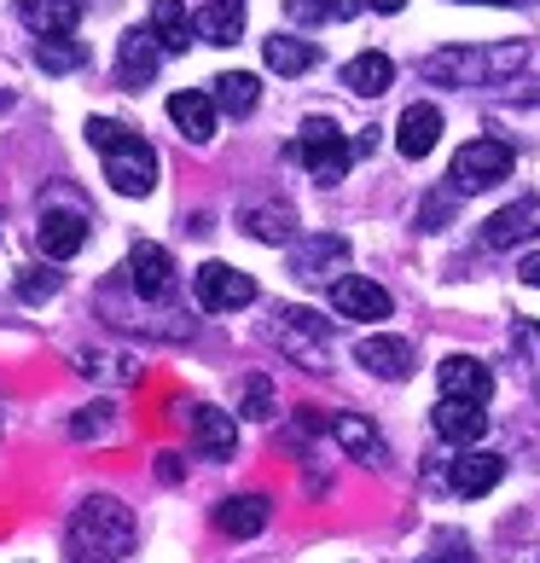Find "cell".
Listing matches in <instances>:
<instances>
[{
	"mask_svg": "<svg viewBox=\"0 0 540 563\" xmlns=\"http://www.w3.org/2000/svg\"><path fill=\"white\" fill-rule=\"evenodd\" d=\"M129 285H134V297H140V302H175L180 267H175V256H169L163 244L134 239V250H129Z\"/></svg>",
	"mask_w": 540,
	"mask_h": 563,
	"instance_id": "cell-7",
	"label": "cell"
},
{
	"mask_svg": "<svg viewBox=\"0 0 540 563\" xmlns=\"http://www.w3.org/2000/svg\"><path fill=\"white\" fill-rule=\"evenodd\" d=\"M157 35L163 53H186L198 35V12H186V0H152V24H145Z\"/></svg>",
	"mask_w": 540,
	"mask_h": 563,
	"instance_id": "cell-21",
	"label": "cell"
},
{
	"mask_svg": "<svg viewBox=\"0 0 540 563\" xmlns=\"http://www.w3.org/2000/svg\"><path fill=\"white\" fill-rule=\"evenodd\" d=\"M35 65L53 70V76H65V70H81V65H88V47H81V41H70V35H41Z\"/></svg>",
	"mask_w": 540,
	"mask_h": 563,
	"instance_id": "cell-30",
	"label": "cell"
},
{
	"mask_svg": "<svg viewBox=\"0 0 540 563\" xmlns=\"http://www.w3.org/2000/svg\"><path fill=\"white\" fill-rule=\"evenodd\" d=\"M430 430L442 435L448 448H476V442H483V430H488V412H483V401L442 395V401H436V412H430Z\"/></svg>",
	"mask_w": 540,
	"mask_h": 563,
	"instance_id": "cell-11",
	"label": "cell"
},
{
	"mask_svg": "<svg viewBox=\"0 0 540 563\" xmlns=\"http://www.w3.org/2000/svg\"><path fill=\"white\" fill-rule=\"evenodd\" d=\"M511 163H517L511 145H506V140H494V134H483V140L460 145V157H453L448 180H453V192H488V186L511 180Z\"/></svg>",
	"mask_w": 540,
	"mask_h": 563,
	"instance_id": "cell-6",
	"label": "cell"
},
{
	"mask_svg": "<svg viewBox=\"0 0 540 563\" xmlns=\"http://www.w3.org/2000/svg\"><path fill=\"white\" fill-rule=\"evenodd\" d=\"M210 88H216V106H221L227 117H251L256 99H262V81H256L251 70H227V76L210 81Z\"/></svg>",
	"mask_w": 540,
	"mask_h": 563,
	"instance_id": "cell-28",
	"label": "cell"
},
{
	"mask_svg": "<svg viewBox=\"0 0 540 563\" xmlns=\"http://www.w3.org/2000/svg\"><path fill=\"white\" fill-rule=\"evenodd\" d=\"M389 81H396V58H389V53H355L343 65V88L361 93V99L389 93Z\"/></svg>",
	"mask_w": 540,
	"mask_h": 563,
	"instance_id": "cell-25",
	"label": "cell"
},
{
	"mask_svg": "<svg viewBox=\"0 0 540 563\" xmlns=\"http://www.w3.org/2000/svg\"><path fill=\"white\" fill-rule=\"evenodd\" d=\"M274 343H279L285 361H297L302 372H331V338H326V320L315 308H279Z\"/></svg>",
	"mask_w": 540,
	"mask_h": 563,
	"instance_id": "cell-5",
	"label": "cell"
},
{
	"mask_svg": "<svg viewBox=\"0 0 540 563\" xmlns=\"http://www.w3.org/2000/svg\"><path fill=\"white\" fill-rule=\"evenodd\" d=\"M262 58H267V70H279V76H308L320 65V47H315V41H302V35H274L262 47Z\"/></svg>",
	"mask_w": 540,
	"mask_h": 563,
	"instance_id": "cell-27",
	"label": "cell"
},
{
	"mask_svg": "<svg viewBox=\"0 0 540 563\" xmlns=\"http://www.w3.org/2000/svg\"><path fill=\"white\" fill-rule=\"evenodd\" d=\"M535 233H540V198H517L511 210L488 216L483 244H488V250H511V244H524V239H535Z\"/></svg>",
	"mask_w": 540,
	"mask_h": 563,
	"instance_id": "cell-19",
	"label": "cell"
},
{
	"mask_svg": "<svg viewBox=\"0 0 540 563\" xmlns=\"http://www.w3.org/2000/svg\"><path fill=\"white\" fill-rule=\"evenodd\" d=\"M448 216H453V203H448V198H430V203H425V227H430V233H436V227H442Z\"/></svg>",
	"mask_w": 540,
	"mask_h": 563,
	"instance_id": "cell-36",
	"label": "cell"
},
{
	"mask_svg": "<svg viewBox=\"0 0 540 563\" xmlns=\"http://www.w3.org/2000/svg\"><path fill=\"white\" fill-rule=\"evenodd\" d=\"M53 290H58L53 267H24V279H18V297H24V302H47Z\"/></svg>",
	"mask_w": 540,
	"mask_h": 563,
	"instance_id": "cell-33",
	"label": "cell"
},
{
	"mask_svg": "<svg viewBox=\"0 0 540 563\" xmlns=\"http://www.w3.org/2000/svg\"><path fill=\"white\" fill-rule=\"evenodd\" d=\"M285 12L297 18V24H326V18H355L361 12V0H285Z\"/></svg>",
	"mask_w": 540,
	"mask_h": 563,
	"instance_id": "cell-31",
	"label": "cell"
},
{
	"mask_svg": "<svg viewBox=\"0 0 540 563\" xmlns=\"http://www.w3.org/2000/svg\"><path fill=\"white\" fill-rule=\"evenodd\" d=\"M267 511H274V499L267 494H239V499H221L216 506V529L233 534V540H251L267 529Z\"/></svg>",
	"mask_w": 540,
	"mask_h": 563,
	"instance_id": "cell-23",
	"label": "cell"
},
{
	"mask_svg": "<svg viewBox=\"0 0 540 563\" xmlns=\"http://www.w3.org/2000/svg\"><path fill=\"white\" fill-rule=\"evenodd\" d=\"M239 412H244V419H256V424L274 419V384H267L262 372H256V378H244V407Z\"/></svg>",
	"mask_w": 540,
	"mask_h": 563,
	"instance_id": "cell-32",
	"label": "cell"
},
{
	"mask_svg": "<svg viewBox=\"0 0 540 563\" xmlns=\"http://www.w3.org/2000/svg\"><path fill=\"white\" fill-rule=\"evenodd\" d=\"M186 419V435H192V448L198 459H233L239 453V424H233V412H221L210 401H192L180 412Z\"/></svg>",
	"mask_w": 540,
	"mask_h": 563,
	"instance_id": "cell-10",
	"label": "cell"
},
{
	"mask_svg": "<svg viewBox=\"0 0 540 563\" xmlns=\"http://www.w3.org/2000/svg\"><path fill=\"white\" fill-rule=\"evenodd\" d=\"M65 552H70V563H122L134 552V511L111 494H88L70 511Z\"/></svg>",
	"mask_w": 540,
	"mask_h": 563,
	"instance_id": "cell-1",
	"label": "cell"
},
{
	"mask_svg": "<svg viewBox=\"0 0 540 563\" xmlns=\"http://www.w3.org/2000/svg\"><path fill=\"white\" fill-rule=\"evenodd\" d=\"M88 145L106 157V180L117 186L122 198H145L157 186V152L134 129H122V122H111V117H93L88 122Z\"/></svg>",
	"mask_w": 540,
	"mask_h": 563,
	"instance_id": "cell-3",
	"label": "cell"
},
{
	"mask_svg": "<svg viewBox=\"0 0 540 563\" xmlns=\"http://www.w3.org/2000/svg\"><path fill=\"white\" fill-rule=\"evenodd\" d=\"M517 274H524V285H540V250H535V256H524V267H517Z\"/></svg>",
	"mask_w": 540,
	"mask_h": 563,
	"instance_id": "cell-38",
	"label": "cell"
},
{
	"mask_svg": "<svg viewBox=\"0 0 540 563\" xmlns=\"http://www.w3.org/2000/svg\"><path fill=\"white\" fill-rule=\"evenodd\" d=\"M436 140H442V111L436 106H407L401 122H396V152L419 163V157L436 152Z\"/></svg>",
	"mask_w": 540,
	"mask_h": 563,
	"instance_id": "cell-20",
	"label": "cell"
},
{
	"mask_svg": "<svg viewBox=\"0 0 540 563\" xmlns=\"http://www.w3.org/2000/svg\"><path fill=\"white\" fill-rule=\"evenodd\" d=\"M290 157H297L320 186H338V180L349 175V163H355V140H349L331 117H308L302 134H297V145H290Z\"/></svg>",
	"mask_w": 540,
	"mask_h": 563,
	"instance_id": "cell-4",
	"label": "cell"
},
{
	"mask_svg": "<svg viewBox=\"0 0 540 563\" xmlns=\"http://www.w3.org/2000/svg\"><path fill=\"white\" fill-rule=\"evenodd\" d=\"M192 290H198V308H210V314H233V308L256 302V279L227 267V262H203L192 274Z\"/></svg>",
	"mask_w": 540,
	"mask_h": 563,
	"instance_id": "cell-8",
	"label": "cell"
},
{
	"mask_svg": "<svg viewBox=\"0 0 540 563\" xmlns=\"http://www.w3.org/2000/svg\"><path fill=\"white\" fill-rule=\"evenodd\" d=\"M524 338H529V343L540 349V320H524Z\"/></svg>",
	"mask_w": 540,
	"mask_h": 563,
	"instance_id": "cell-40",
	"label": "cell"
},
{
	"mask_svg": "<svg viewBox=\"0 0 540 563\" xmlns=\"http://www.w3.org/2000/svg\"><path fill=\"white\" fill-rule=\"evenodd\" d=\"M88 0H18V18L35 30V35H76Z\"/></svg>",
	"mask_w": 540,
	"mask_h": 563,
	"instance_id": "cell-22",
	"label": "cell"
},
{
	"mask_svg": "<svg viewBox=\"0 0 540 563\" xmlns=\"http://www.w3.org/2000/svg\"><path fill=\"white\" fill-rule=\"evenodd\" d=\"M500 476H506V459L500 453L460 448V459H453V471H448V488L465 494V499H483L488 488H500Z\"/></svg>",
	"mask_w": 540,
	"mask_h": 563,
	"instance_id": "cell-13",
	"label": "cell"
},
{
	"mask_svg": "<svg viewBox=\"0 0 540 563\" xmlns=\"http://www.w3.org/2000/svg\"><path fill=\"white\" fill-rule=\"evenodd\" d=\"M343 262H349V239H338V233H308L290 244V274L302 285H338Z\"/></svg>",
	"mask_w": 540,
	"mask_h": 563,
	"instance_id": "cell-9",
	"label": "cell"
},
{
	"mask_svg": "<svg viewBox=\"0 0 540 563\" xmlns=\"http://www.w3.org/2000/svg\"><path fill=\"white\" fill-rule=\"evenodd\" d=\"M157 65H163V47H157V35L152 30H129L117 41V81L122 88H145V81L157 76Z\"/></svg>",
	"mask_w": 540,
	"mask_h": 563,
	"instance_id": "cell-16",
	"label": "cell"
},
{
	"mask_svg": "<svg viewBox=\"0 0 540 563\" xmlns=\"http://www.w3.org/2000/svg\"><path fill=\"white\" fill-rule=\"evenodd\" d=\"M366 7H372V12H401L407 0H366Z\"/></svg>",
	"mask_w": 540,
	"mask_h": 563,
	"instance_id": "cell-39",
	"label": "cell"
},
{
	"mask_svg": "<svg viewBox=\"0 0 540 563\" xmlns=\"http://www.w3.org/2000/svg\"><path fill=\"white\" fill-rule=\"evenodd\" d=\"M378 134H384V129H361V140H355V157H372V152H378Z\"/></svg>",
	"mask_w": 540,
	"mask_h": 563,
	"instance_id": "cell-37",
	"label": "cell"
},
{
	"mask_svg": "<svg viewBox=\"0 0 540 563\" xmlns=\"http://www.w3.org/2000/svg\"><path fill=\"white\" fill-rule=\"evenodd\" d=\"M244 35V0H210V7L198 12V41H210V47H233Z\"/></svg>",
	"mask_w": 540,
	"mask_h": 563,
	"instance_id": "cell-26",
	"label": "cell"
},
{
	"mask_svg": "<svg viewBox=\"0 0 540 563\" xmlns=\"http://www.w3.org/2000/svg\"><path fill=\"white\" fill-rule=\"evenodd\" d=\"M88 233H93V221L81 216V210H41V227H35V244L47 250L53 262H70L81 244H88Z\"/></svg>",
	"mask_w": 540,
	"mask_h": 563,
	"instance_id": "cell-12",
	"label": "cell"
},
{
	"mask_svg": "<svg viewBox=\"0 0 540 563\" xmlns=\"http://www.w3.org/2000/svg\"><path fill=\"white\" fill-rule=\"evenodd\" d=\"M529 65V41H506V47H436L419 76L436 88H494Z\"/></svg>",
	"mask_w": 540,
	"mask_h": 563,
	"instance_id": "cell-2",
	"label": "cell"
},
{
	"mask_svg": "<svg viewBox=\"0 0 540 563\" xmlns=\"http://www.w3.org/2000/svg\"><path fill=\"white\" fill-rule=\"evenodd\" d=\"M355 361H361L366 372H378V378H389V384L412 378V343H407V338H389V331H372V338H361V343H355Z\"/></svg>",
	"mask_w": 540,
	"mask_h": 563,
	"instance_id": "cell-17",
	"label": "cell"
},
{
	"mask_svg": "<svg viewBox=\"0 0 540 563\" xmlns=\"http://www.w3.org/2000/svg\"><path fill=\"white\" fill-rule=\"evenodd\" d=\"M216 117H221L216 93H198V88H180V93H169V122L180 129V140L210 145V140H216Z\"/></svg>",
	"mask_w": 540,
	"mask_h": 563,
	"instance_id": "cell-15",
	"label": "cell"
},
{
	"mask_svg": "<svg viewBox=\"0 0 540 563\" xmlns=\"http://www.w3.org/2000/svg\"><path fill=\"white\" fill-rule=\"evenodd\" d=\"M460 7H517V0H460Z\"/></svg>",
	"mask_w": 540,
	"mask_h": 563,
	"instance_id": "cell-41",
	"label": "cell"
},
{
	"mask_svg": "<svg viewBox=\"0 0 540 563\" xmlns=\"http://www.w3.org/2000/svg\"><path fill=\"white\" fill-rule=\"evenodd\" d=\"M436 378H442V395H460V401H483L494 395V372L476 361V354H448L442 366H436Z\"/></svg>",
	"mask_w": 540,
	"mask_h": 563,
	"instance_id": "cell-18",
	"label": "cell"
},
{
	"mask_svg": "<svg viewBox=\"0 0 540 563\" xmlns=\"http://www.w3.org/2000/svg\"><path fill=\"white\" fill-rule=\"evenodd\" d=\"M244 233L262 239V244H290L297 239V216L285 203H262V210H244Z\"/></svg>",
	"mask_w": 540,
	"mask_h": 563,
	"instance_id": "cell-29",
	"label": "cell"
},
{
	"mask_svg": "<svg viewBox=\"0 0 540 563\" xmlns=\"http://www.w3.org/2000/svg\"><path fill=\"white\" fill-rule=\"evenodd\" d=\"M436 547H442V552H430L425 563H476V558L465 552V540H460V534H442Z\"/></svg>",
	"mask_w": 540,
	"mask_h": 563,
	"instance_id": "cell-35",
	"label": "cell"
},
{
	"mask_svg": "<svg viewBox=\"0 0 540 563\" xmlns=\"http://www.w3.org/2000/svg\"><path fill=\"white\" fill-rule=\"evenodd\" d=\"M331 308H338L343 320H389V290L384 285H372L361 274H343L338 285H331Z\"/></svg>",
	"mask_w": 540,
	"mask_h": 563,
	"instance_id": "cell-14",
	"label": "cell"
},
{
	"mask_svg": "<svg viewBox=\"0 0 540 563\" xmlns=\"http://www.w3.org/2000/svg\"><path fill=\"white\" fill-rule=\"evenodd\" d=\"M331 442L349 459H361V465H384V435L372 430L361 412H338V419H331Z\"/></svg>",
	"mask_w": 540,
	"mask_h": 563,
	"instance_id": "cell-24",
	"label": "cell"
},
{
	"mask_svg": "<svg viewBox=\"0 0 540 563\" xmlns=\"http://www.w3.org/2000/svg\"><path fill=\"white\" fill-rule=\"evenodd\" d=\"M70 430L81 435V442H88V435H111V407L99 401V407H81L76 419H70Z\"/></svg>",
	"mask_w": 540,
	"mask_h": 563,
	"instance_id": "cell-34",
	"label": "cell"
}]
</instances>
